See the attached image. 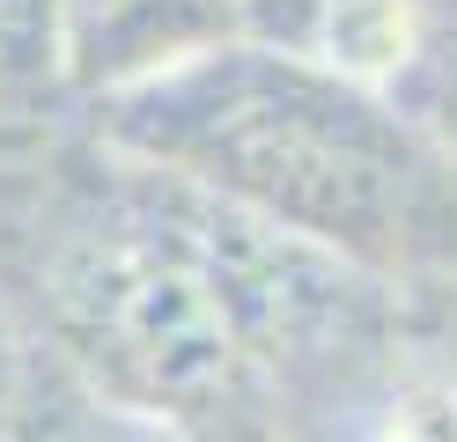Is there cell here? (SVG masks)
<instances>
[{"label": "cell", "instance_id": "cell-2", "mask_svg": "<svg viewBox=\"0 0 457 442\" xmlns=\"http://www.w3.org/2000/svg\"><path fill=\"white\" fill-rule=\"evenodd\" d=\"M81 126L398 288L428 317V339L457 317V140L384 88L237 38L89 104Z\"/></svg>", "mask_w": 457, "mask_h": 442}, {"label": "cell", "instance_id": "cell-6", "mask_svg": "<svg viewBox=\"0 0 457 442\" xmlns=\"http://www.w3.org/2000/svg\"><path fill=\"white\" fill-rule=\"evenodd\" d=\"M81 118L67 0H0V155H22Z\"/></svg>", "mask_w": 457, "mask_h": 442}, {"label": "cell", "instance_id": "cell-5", "mask_svg": "<svg viewBox=\"0 0 457 442\" xmlns=\"http://www.w3.org/2000/svg\"><path fill=\"white\" fill-rule=\"evenodd\" d=\"M0 442H170L111 413L30 324L0 303Z\"/></svg>", "mask_w": 457, "mask_h": 442}, {"label": "cell", "instance_id": "cell-1", "mask_svg": "<svg viewBox=\"0 0 457 442\" xmlns=\"http://www.w3.org/2000/svg\"><path fill=\"white\" fill-rule=\"evenodd\" d=\"M0 303L170 442H354L428 346L398 288L89 126L0 155Z\"/></svg>", "mask_w": 457, "mask_h": 442}, {"label": "cell", "instance_id": "cell-7", "mask_svg": "<svg viewBox=\"0 0 457 442\" xmlns=\"http://www.w3.org/2000/svg\"><path fill=\"white\" fill-rule=\"evenodd\" d=\"M354 442H457V369L420 354V362L369 405Z\"/></svg>", "mask_w": 457, "mask_h": 442}, {"label": "cell", "instance_id": "cell-4", "mask_svg": "<svg viewBox=\"0 0 457 442\" xmlns=\"http://www.w3.org/2000/svg\"><path fill=\"white\" fill-rule=\"evenodd\" d=\"M81 111L244 38V0H67Z\"/></svg>", "mask_w": 457, "mask_h": 442}, {"label": "cell", "instance_id": "cell-3", "mask_svg": "<svg viewBox=\"0 0 457 442\" xmlns=\"http://www.w3.org/2000/svg\"><path fill=\"white\" fill-rule=\"evenodd\" d=\"M244 38L384 88L457 140V0H244Z\"/></svg>", "mask_w": 457, "mask_h": 442}]
</instances>
